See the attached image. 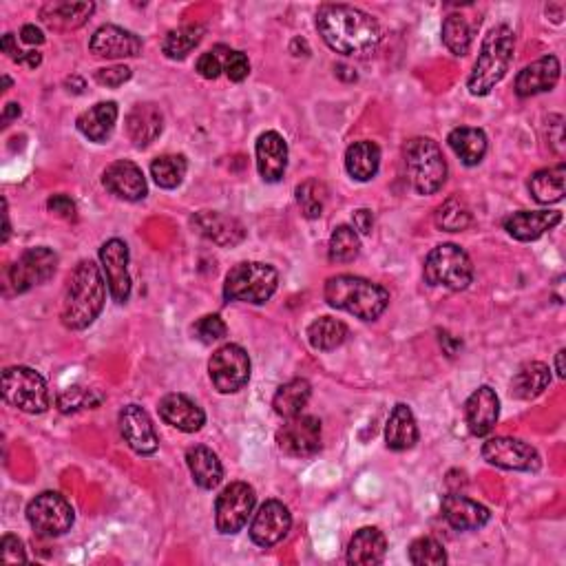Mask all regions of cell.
Returning a JSON list of instances; mask_svg holds the SVG:
<instances>
[{
    "mask_svg": "<svg viewBox=\"0 0 566 566\" xmlns=\"http://www.w3.org/2000/svg\"><path fill=\"white\" fill-rule=\"evenodd\" d=\"M0 558H3L5 564H18V562H27V553L23 542H20L16 536H5L0 540Z\"/></svg>",
    "mask_w": 566,
    "mask_h": 566,
    "instance_id": "50",
    "label": "cell"
},
{
    "mask_svg": "<svg viewBox=\"0 0 566 566\" xmlns=\"http://www.w3.org/2000/svg\"><path fill=\"white\" fill-rule=\"evenodd\" d=\"M555 370H558L560 379H564V376H566V372H564V350L555 354Z\"/></svg>",
    "mask_w": 566,
    "mask_h": 566,
    "instance_id": "58",
    "label": "cell"
},
{
    "mask_svg": "<svg viewBox=\"0 0 566 566\" xmlns=\"http://www.w3.org/2000/svg\"><path fill=\"white\" fill-rule=\"evenodd\" d=\"M277 445L283 454L310 458L321 449V421L314 416H292L277 432Z\"/></svg>",
    "mask_w": 566,
    "mask_h": 566,
    "instance_id": "13",
    "label": "cell"
},
{
    "mask_svg": "<svg viewBox=\"0 0 566 566\" xmlns=\"http://www.w3.org/2000/svg\"><path fill=\"white\" fill-rule=\"evenodd\" d=\"M385 443L392 452H407L418 443V425L414 412L405 403H398L385 427Z\"/></svg>",
    "mask_w": 566,
    "mask_h": 566,
    "instance_id": "30",
    "label": "cell"
},
{
    "mask_svg": "<svg viewBox=\"0 0 566 566\" xmlns=\"http://www.w3.org/2000/svg\"><path fill=\"white\" fill-rule=\"evenodd\" d=\"M102 184L111 195L124 199V202H140V199L149 195V186H146L142 169L129 160L113 162L104 171Z\"/></svg>",
    "mask_w": 566,
    "mask_h": 566,
    "instance_id": "18",
    "label": "cell"
},
{
    "mask_svg": "<svg viewBox=\"0 0 566 566\" xmlns=\"http://www.w3.org/2000/svg\"><path fill=\"white\" fill-rule=\"evenodd\" d=\"M27 520L31 529L45 538H58L73 527V507L56 491H43L27 505Z\"/></svg>",
    "mask_w": 566,
    "mask_h": 566,
    "instance_id": "9",
    "label": "cell"
},
{
    "mask_svg": "<svg viewBox=\"0 0 566 566\" xmlns=\"http://www.w3.org/2000/svg\"><path fill=\"white\" fill-rule=\"evenodd\" d=\"M0 49H3V54H7L12 60L20 62L25 56V51H20L18 45H16V40H14V34H5L3 36V43H0Z\"/></svg>",
    "mask_w": 566,
    "mask_h": 566,
    "instance_id": "54",
    "label": "cell"
},
{
    "mask_svg": "<svg viewBox=\"0 0 566 566\" xmlns=\"http://www.w3.org/2000/svg\"><path fill=\"white\" fill-rule=\"evenodd\" d=\"M257 169L264 182H281L288 169V144L277 131H266L257 140Z\"/></svg>",
    "mask_w": 566,
    "mask_h": 566,
    "instance_id": "21",
    "label": "cell"
},
{
    "mask_svg": "<svg viewBox=\"0 0 566 566\" xmlns=\"http://www.w3.org/2000/svg\"><path fill=\"white\" fill-rule=\"evenodd\" d=\"M348 339V326L343 321L332 317H321L308 328V341L314 350L330 352L337 350Z\"/></svg>",
    "mask_w": 566,
    "mask_h": 566,
    "instance_id": "38",
    "label": "cell"
},
{
    "mask_svg": "<svg viewBox=\"0 0 566 566\" xmlns=\"http://www.w3.org/2000/svg\"><path fill=\"white\" fill-rule=\"evenodd\" d=\"M186 171H188V162L184 155H160L151 164V177L157 186L166 188V191L180 186L184 182Z\"/></svg>",
    "mask_w": 566,
    "mask_h": 566,
    "instance_id": "41",
    "label": "cell"
},
{
    "mask_svg": "<svg viewBox=\"0 0 566 566\" xmlns=\"http://www.w3.org/2000/svg\"><path fill=\"white\" fill-rule=\"evenodd\" d=\"M115 122H118V104L98 102L96 107L80 113V118L76 120V127L87 140L102 144L111 138Z\"/></svg>",
    "mask_w": 566,
    "mask_h": 566,
    "instance_id": "29",
    "label": "cell"
},
{
    "mask_svg": "<svg viewBox=\"0 0 566 566\" xmlns=\"http://www.w3.org/2000/svg\"><path fill=\"white\" fill-rule=\"evenodd\" d=\"M361 253V239L359 233L352 226H337L330 237L328 255L334 264H350Z\"/></svg>",
    "mask_w": 566,
    "mask_h": 566,
    "instance_id": "42",
    "label": "cell"
},
{
    "mask_svg": "<svg viewBox=\"0 0 566 566\" xmlns=\"http://www.w3.org/2000/svg\"><path fill=\"white\" fill-rule=\"evenodd\" d=\"M164 131V115L157 104H135L127 118V133L138 149L151 146Z\"/></svg>",
    "mask_w": 566,
    "mask_h": 566,
    "instance_id": "26",
    "label": "cell"
},
{
    "mask_svg": "<svg viewBox=\"0 0 566 566\" xmlns=\"http://www.w3.org/2000/svg\"><path fill=\"white\" fill-rule=\"evenodd\" d=\"M564 180H566V166L558 164L551 169H542L531 175L529 191L538 204H558L564 197Z\"/></svg>",
    "mask_w": 566,
    "mask_h": 566,
    "instance_id": "36",
    "label": "cell"
},
{
    "mask_svg": "<svg viewBox=\"0 0 566 566\" xmlns=\"http://www.w3.org/2000/svg\"><path fill=\"white\" fill-rule=\"evenodd\" d=\"M208 374L219 394H237L250 381V356L241 345L226 343L211 356Z\"/></svg>",
    "mask_w": 566,
    "mask_h": 566,
    "instance_id": "10",
    "label": "cell"
},
{
    "mask_svg": "<svg viewBox=\"0 0 566 566\" xmlns=\"http://www.w3.org/2000/svg\"><path fill=\"white\" fill-rule=\"evenodd\" d=\"M131 80V69L129 67H109V69H98L96 71V82L102 87H120L124 82Z\"/></svg>",
    "mask_w": 566,
    "mask_h": 566,
    "instance_id": "51",
    "label": "cell"
},
{
    "mask_svg": "<svg viewBox=\"0 0 566 566\" xmlns=\"http://www.w3.org/2000/svg\"><path fill=\"white\" fill-rule=\"evenodd\" d=\"M354 230H359L363 235H370L372 228H374V215L368 208H361V211L354 213Z\"/></svg>",
    "mask_w": 566,
    "mask_h": 566,
    "instance_id": "53",
    "label": "cell"
},
{
    "mask_svg": "<svg viewBox=\"0 0 566 566\" xmlns=\"http://www.w3.org/2000/svg\"><path fill=\"white\" fill-rule=\"evenodd\" d=\"M20 115V107L16 102H9L7 107H5V113H3V122H5V127H7V122L9 120H14V118H18Z\"/></svg>",
    "mask_w": 566,
    "mask_h": 566,
    "instance_id": "57",
    "label": "cell"
},
{
    "mask_svg": "<svg viewBox=\"0 0 566 566\" xmlns=\"http://www.w3.org/2000/svg\"><path fill=\"white\" fill-rule=\"evenodd\" d=\"M328 306L350 312L356 319L376 321L390 306V292L379 283L354 275H337L326 281Z\"/></svg>",
    "mask_w": 566,
    "mask_h": 566,
    "instance_id": "3",
    "label": "cell"
},
{
    "mask_svg": "<svg viewBox=\"0 0 566 566\" xmlns=\"http://www.w3.org/2000/svg\"><path fill=\"white\" fill-rule=\"evenodd\" d=\"M193 332H195V337L206 343V345H211L215 341H222L226 337V323L224 319L219 317V314H206V317L199 319L195 326H193Z\"/></svg>",
    "mask_w": 566,
    "mask_h": 566,
    "instance_id": "46",
    "label": "cell"
},
{
    "mask_svg": "<svg viewBox=\"0 0 566 566\" xmlns=\"http://www.w3.org/2000/svg\"><path fill=\"white\" fill-rule=\"evenodd\" d=\"M93 12V3H49L40 9V20L56 31H71L85 25Z\"/></svg>",
    "mask_w": 566,
    "mask_h": 566,
    "instance_id": "32",
    "label": "cell"
},
{
    "mask_svg": "<svg viewBox=\"0 0 566 566\" xmlns=\"http://www.w3.org/2000/svg\"><path fill=\"white\" fill-rule=\"evenodd\" d=\"M551 383V370L549 365H544L540 361H529L520 365V370L516 372L511 381V394L520 398V401H531V398H538L544 390H547Z\"/></svg>",
    "mask_w": 566,
    "mask_h": 566,
    "instance_id": "34",
    "label": "cell"
},
{
    "mask_svg": "<svg viewBox=\"0 0 566 566\" xmlns=\"http://www.w3.org/2000/svg\"><path fill=\"white\" fill-rule=\"evenodd\" d=\"M107 301V288L100 268L85 259L73 268L62 299V323L69 330H85L100 317Z\"/></svg>",
    "mask_w": 566,
    "mask_h": 566,
    "instance_id": "2",
    "label": "cell"
},
{
    "mask_svg": "<svg viewBox=\"0 0 566 566\" xmlns=\"http://www.w3.org/2000/svg\"><path fill=\"white\" fill-rule=\"evenodd\" d=\"M516 49V34L509 25H496L489 29L480 45V54L474 65V71L467 80V89L471 96H487L498 82L507 76Z\"/></svg>",
    "mask_w": 566,
    "mask_h": 566,
    "instance_id": "4",
    "label": "cell"
},
{
    "mask_svg": "<svg viewBox=\"0 0 566 566\" xmlns=\"http://www.w3.org/2000/svg\"><path fill=\"white\" fill-rule=\"evenodd\" d=\"M193 226L202 233L206 239L219 246H237L246 239V230L235 217H228L215 211H202L193 217Z\"/></svg>",
    "mask_w": 566,
    "mask_h": 566,
    "instance_id": "27",
    "label": "cell"
},
{
    "mask_svg": "<svg viewBox=\"0 0 566 566\" xmlns=\"http://www.w3.org/2000/svg\"><path fill=\"white\" fill-rule=\"evenodd\" d=\"M93 390H82V387H69V390L62 392L58 396V407L60 412L71 414L78 410H85V407H96L100 403V398L93 401Z\"/></svg>",
    "mask_w": 566,
    "mask_h": 566,
    "instance_id": "47",
    "label": "cell"
},
{
    "mask_svg": "<svg viewBox=\"0 0 566 566\" xmlns=\"http://www.w3.org/2000/svg\"><path fill=\"white\" fill-rule=\"evenodd\" d=\"M222 71H224V60L217 56V49L206 51V54L197 58V73L202 78L217 80L219 76H222Z\"/></svg>",
    "mask_w": 566,
    "mask_h": 566,
    "instance_id": "49",
    "label": "cell"
},
{
    "mask_svg": "<svg viewBox=\"0 0 566 566\" xmlns=\"http://www.w3.org/2000/svg\"><path fill=\"white\" fill-rule=\"evenodd\" d=\"M40 62H43V56H40L38 51H25V56H23V60H20V65H27L31 69H36Z\"/></svg>",
    "mask_w": 566,
    "mask_h": 566,
    "instance_id": "56",
    "label": "cell"
},
{
    "mask_svg": "<svg viewBox=\"0 0 566 566\" xmlns=\"http://www.w3.org/2000/svg\"><path fill=\"white\" fill-rule=\"evenodd\" d=\"M434 222L445 233H460V230H465L471 224V213L465 202H460L458 197H449L436 211Z\"/></svg>",
    "mask_w": 566,
    "mask_h": 566,
    "instance_id": "43",
    "label": "cell"
},
{
    "mask_svg": "<svg viewBox=\"0 0 566 566\" xmlns=\"http://www.w3.org/2000/svg\"><path fill=\"white\" fill-rule=\"evenodd\" d=\"M560 222V211H520L505 219V230L518 241H536Z\"/></svg>",
    "mask_w": 566,
    "mask_h": 566,
    "instance_id": "25",
    "label": "cell"
},
{
    "mask_svg": "<svg viewBox=\"0 0 566 566\" xmlns=\"http://www.w3.org/2000/svg\"><path fill=\"white\" fill-rule=\"evenodd\" d=\"M443 518L449 522V527H454L458 531H474L485 527L489 522L491 513L485 505L471 500L467 496L460 494H449L443 498Z\"/></svg>",
    "mask_w": 566,
    "mask_h": 566,
    "instance_id": "24",
    "label": "cell"
},
{
    "mask_svg": "<svg viewBox=\"0 0 566 566\" xmlns=\"http://www.w3.org/2000/svg\"><path fill=\"white\" fill-rule=\"evenodd\" d=\"M405 169L418 195H434L447 182V162L432 138H414L405 144Z\"/></svg>",
    "mask_w": 566,
    "mask_h": 566,
    "instance_id": "5",
    "label": "cell"
},
{
    "mask_svg": "<svg viewBox=\"0 0 566 566\" xmlns=\"http://www.w3.org/2000/svg\"><path fill=\"white\" fill-rule=\"evenodd\" d=\"M560 80V60L555 56H544L524 67L516 78V93L520 98H531L538 93L551 91Z\"/></svg>",
    "mask_w": 566,
    "mask_h": 566,
    "instance_id": "23",
    "label": "cell"
},
{
    "mask_svg": "<svg viewBox=\"0 0 566 566\" xmlns=\"http://www.w3.org/2000/svg\"><path fill=\"white\" fill-rule=\"evenodd\" d=\"M20 36H23L27 45H43L45 43L43 31H40L36 25H25L23 31H20Z\"/></svg>",
    "mask_w": 566,
    "mask_h": 566,
    "instance_id": "55",
    "label": "cell"
},
{
    "mask_svg": "<svg viewBox=\"0 0 566 566\" xmlns=\"http://www.w3.org/2000/svg\"><path fill=\"white\" fill-rule=\"evenodd\" d=\"M120 432L124 443L140 456H153L160 447L151 416L140 405H127L120 412Z\"/></svg>",
    "mask_w": 566,
    "mask_h": 566,
    "instance_id": "17",
    "label": "cell"
},
{
    "mask_svg": "<svg viewBox=\"0 0 566 566\" xmlns=\"http://www.w3.org/2000/svg\"><path fill=\"white\" fill-rule=\"evenodd\" d=\"M255 489L248 482H230L217 496L215 502V524L224 536H235L246 527L250 513L255 509Z\"/></svg>",
    "mask_w": 566,
    "mask_h": 566,
    "instance_id": "11",
    "label": "cell"
},
{
    "mask_svg": "<svg viewBox=\"0 0 566 566\" xmlns=\"http://www.w3.org/2000/svg\"><path fill=\"white\" fill-rule=\"evenodd\" d=\"M47 208H49L51 213H56L62 219H76V213H78L76 211V202H73V199L67 197V195L49 197Z\"/></svg>",
    "mask_w": 566,
    "mask_h": 566,
    "instance_id": "52",
    "label": "cell"
},
{
    "mask_svg": "<svg viewBox=\"0 0 566 566\" xmlns=\"http://www.w3.org/2000/svg\"><path fill=\"white\" fill-rule=\"evenodd\" d=\"M9 233H12V226H9V213H7V202H5V233H3V244L9 239Z\"/></svg>",
    "mask_w": 566,
    "mask_h": 566,
    "instance_id": "59",
    "label": "cell"
},
{
    "mask_svg": "<svg viewBox=\"0 0 566 566\" xmlns=\"http://www.w3.org/2000/svg\"><path fill=\"white\" fill-rule=\"evenodd\" d=\"M443 43L454 56H467L474 43V27L463 14H452L443 23Z\"/></svg>",
    "mask_w": 566,
    "mask_h": 566,
    "instance_id": "40",
    "label": "cell"
},
{
    "mask_svg": "<svg viewBox=\"0 0 566 566\" xmlns=\"http://www.w3.org/2000/svg\"><path fill=\"white\" fill-rule=\"evenodd\" d=\"M89 49L98 58H135L142 51V40L129 29L118 25H104L89 40Z\"/></svg>",
    "mask_w": 566,
    "mask_h": 566,
    "instance_id": "19",
    "label": "cell"
},
{
    "mask_svg": "<svg viewBox=\"0 0 566 566\" xmlns=\"http://www.w3.org/2000/svg\"><path fill=\"white\" fill-rule=\"evenodd\" d=\"M202 38H204V27L184 25L166 34V38L162 40V51L169 60H184L199 43H202Z\"/></svg>",
    "mask_w": 566,
    "mask_h": 566,
    "instance_id": "39",
    "label": "cell"
},
{
    "mask_svg": "<svg viewBox=\"0 0 566 566\" xmlns=\"http://www.w3.org/2000/svg\"><path fill=\"white\" fill-rule=\"evenodd\" d=\"M447 142L465 166H478L487 155V135L480 129H471V127L454 129L449 133Z\"/></svg>",
    "mask_w": 566,
    "mask_h": 566,
    "instance_id": "35",
    "label": "cell"
},
{
    "mask_svg": "<svg viewBox=\"0 0 566 566\" xmlns=\"http://www.w3.org/2000/svg\"><path fill=\"white\" fill-rule=\"evenodd\" d=\"M326 202H328L326 184H321L317 180H308L297 188V204L301 208V213L308 219L321 217L323 208H326Z\"/></svg>",
    "mask_w": 566,
    "mask_h": 566,
    "instance_id": "44",
    "label": "cell"
},
{
    "mask_svg": "<svg viewBox=\"0 0 566 566\" xmlns=\"http://www.w3.org/2000/svg\"><path fill=\"white\" fill-rule=\"evenodd\" d=\"M3 398L25 414H43L51 405L47 381L25 365H14L3 372Z\"/></svg>",
    "mask_w": 566,
    "mask_h": 566,
    "instance_id": "8",
    "label": "cell"
},
{
    "mask_svg": "<svg viewBox=\"0 0 566 566\" xmlns=\"http://www.w3.org/2000/svg\"><path fill=\"white\" fill-rule=\"evenodd\" d=\"M387 540L376 527H363L354 533L348 547V562L354 566H374L385 560Z\"/></svg>",
    "mask_w": 566,
    "mask_h": 566,
    "instance_id": "28",
    "label": "cell"
},
{
    "mask_svg": "<svg viewBox=\"0 0 566 566\" xmlns=\"http://www.w3.org/2000/svg\"><path fill=\"white\" fill-rule=\"evenodd\" d=\"M500 416V401L496 392L489 385H482L478 390L467 398L465 403V421L469 432L482 438L491 434V429L496 427Z\"/></svg>",
    "mask_w": 566,
    "mask_h": 566,
    "instance_id": "20",
    "label": "cell"
},
{
    "mask_svg": "<svg viewBox=\"0 0 566 566\" xmlns=\"http://www.w3.org/2000/svg\"><path fill=\"white\" fill-rule=\"evenodd\" d=\"M482 458H485L489 465L507 471H540L542 467V458L536 452V447L509 436L489 438L487 443L482 445Z\"/></svg>",
    "mask_w": 566,
    "mask_h": 566,
    "instance_id": "12",
    "label": "cell"
},
{
    "mask_svg": "<svg viewBox=\"0 0 566 566\" xmlns=\"http://www.w3.org/2000/svg\"><path fill=\"white\" fill-rule=\"evenodd\" d=\"M58 268V255L47 246L29 248L27 253L20 255V259L9 270V279L16 292H27L40 283L49 281L56 275Z\"/></svg>",
    "mask_w": 566,
    "mask_h": 566,
    "instance_id": "14",
    "label": "cell"
},
{
    "mask_svg": "<svg viewBox=\"0 0 566 566\" xmlns=\"http://www.w3.org/2000/svg\"><path fill=\"white\" fill-rule=\"evenodd\" d=\"M292 527V516L288 507L279 500H268L255 513L253 524H250V540L259 547H275L288 536Z\"/></svg>",
    "mask_w": 566,
    "mask_h": 566,
    "instance_id": "15",
    "label": "cell"
},
{
    "mask_svg": "<svg viewBox=\"0 0 566 566\" xmlns=\"http://www.w3.org/2000/svg\"><path fill=\"white\" fill-rule=\"evenodd\" d=\"M277 286H279V272L275 268L261 264V261H244V264H237L226 275L224 297L228 301H241V303L261 306V303H266L272 295H275Z\"/></svg>",
    "mask_w": 566,
    "mask_h": 566,
    "instance_id": "6",
    "label": "cell"
},
{
    "mask_svg": "<svg viewBox=\"0 0 566 566\" xmlns=\"http://www.w3.org/2000/svg\"><path fill=\"white\" fill-rule=\"evenodd\" d=\"M317 29L323 43L343 56H370L381 43L379 23L350 5H323L317 14Z\"/></svg>",
    "mask_w": 566,
    "mask_h": 566,
    "instance_id": "1",
    "label": "cell"
},
{
    "mask_svg": "<svg viewBox=\"0 0 566 566\" xmlns=\"http://www.w3.org/2000/svg\"><path fill=\"white\" fill-rule=\"evenodd\" d=\"M100 261L104 275H107L111 297L118 303H127L131 297L129 246L122 239H109L100 248Z\"/></svg>",
    "mask_w": 566,
    "mask_h": 566,
    "instance_id": "16",
    "label": "cell"
},
{
    "mask_svg": "<svg viewBox=\"0 0 566 566\" xmlns=\"http://www.w3.org/2000/svg\"><path fill=\"white\" fill-rule=\"evenodd\" d=\"M160 418L180 432L193 434L199 432L206 423V414L202 407L191 401L186 394H166L160 401Z\"/></svg>",
    "mask_w": 566,
    "mask_h": 566,
    "instance_id": "22",
    "label": "cell"
},
{
    "mask_svg": "<svg viewBox=\"0 0 566 566\" xmlns=\"http://www.w3.org/2000/svg\"><path fill=\"white\" fill-rule=\"evenodd\" d=\"M381 166V149L370 140L354 142L345 151V169L356 182H370L379 173Z\"/></svg>",
    "mask_w": 566,
    "mask_h": 566,
    "instance_id": "33",
    "label": "cell"
},
{
    "mask_svg": "<svg viewBox=\"0 0 566 566\" xmlns=\"http://www.w3.org/2000/svg\"><path fill=\"white\" fill-rule=\"evenodd\" d=\"M410 562L416 566H440L447 564V553L443 549V544L436 542L434 538H418L412 542L410 547Z\"/></svg>",
    "mask_w": 566,
    "mask_h": 566,
    "instance_id": "45",
    "label": "cell"
},
{
    "mask_svg": "<svg viewBox=\"0 0 566 566\" xmlns=\"http://www.w3.org/2000/svg\"><path fill=\"white\" fill-rule=\"evenodd\" d=\"M186 465L191 469V476L195 480L197 487L202 489H215L219 487V482L224 480V467L219 463L217 454L213 449H208L204 445H195L186 452Z\"/></svg>",
    "mask_w": 566,
    "mask_h": 566,
    "instance_id": "31",
    "label": "cell"
},
{
    "mask_svg": "<svg viewBox=\"0 0 566 566\" xmlns=\"http://www.w3.org/2000/svg\"><path fill=\"white\" fill-rule=\"evenodd\" d=\"M224 71H226V76H228L230 80H233V82L246 80L248 73H250V62H248L246 54H241V51L226 49Z\"/></svg>",
    "mask_w": 566,
    "mask_h": 566,
    "instance_id": "48",
    "label": "cell"
},
{
    "mask_svg": "<svg viewBox=\"0 0 566 566\" xmlns=\"http://www.w3.org/2000/svg\"><path fill=\"white\" fill-rule=\"evenodd\" d=\"M312 396V387L306 379H292L288 383H283L275 398H272V407L281 418H292L299 416Z\"/></svg>",
    "mask_w": 566,
    "mask_h": 566,
    "instance_id": "37",
    "label": "cell"
},
{
    "mask_svg": "<svg viewBox=\"0 0 566 566\" xmlns=\"http://www.w3.org/2000/svg\"><path fill=\"white\" fill-rule=\"evenodd\" d=\"M423 275L429 286L465 290L474 281V264L460 246L440 244L427 255Z\"/></svg>",
    "mask_w": 566,
    "mask_h": 566,
    "instance_id": "7",
    "label": "cell"
}]
</instances>
